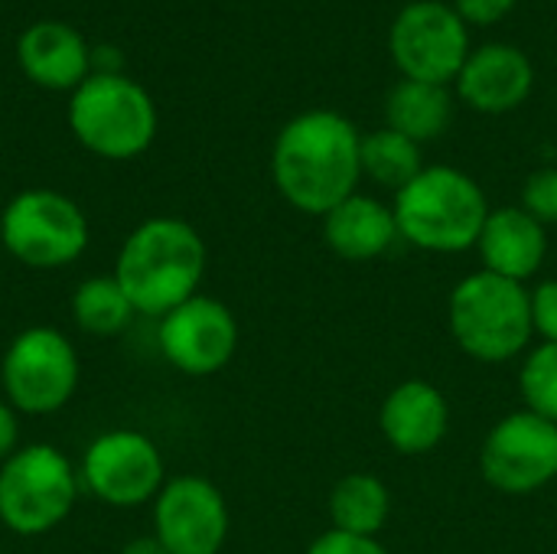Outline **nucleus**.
<instances>
[{"mask_svg": "<svg viewBox=\"0 0 557 554\" xmlns=\"http://www.w3.org/2000/svg\"><path fill=\"white\" fill-rule=\"evenodd\" d=\"M516 0H454V10L463 16L467 26H493L509 16Z\"/></svg>", "mask_w": 557, "mask_h": 554, "instance_id": "nucleus-27", "label": "nucleus"}, {"mask_svg": "<svg viewBox=\"0 0 557 554\" xmlns=\"http://www.w3.org/2000/svg\"><path fill=\"white\" fill-rule=\"evenodd\" d=\"M362 134L330 108H313L290 118L271 147V180L277 193L307 216H326L349 199L362 180Z\"/></svg>", "mask_w": 557, "mask_h": 554, "instance_id": "nucleus-1", "label": "nucleus"}, {"mask_svg": "<svg viewBox=\"0 0 557 554\" xmlns=\"http://www.w3.org/2000/svg\"><path fill=\"white\" fill-rule=\"evenodd\" d=\"M228 529V503L206 477H173L153 500V539L170 554H219Z\"/></svg>", "mask_w": 557, "mask_h": 554, "instance_id": "nucleus-13", "label": "nucleus"}, {"mask_svg": "<svg viewBox=\"0 0 557 554\" xmlns=\"http://www.w3.org/2000/svg\"><path fill=\"white\" fill-rule=\"evenodd\" d=\"M134 313L137 310L131 307V300L121 291V284L114 281V274L88 278L72 294V320L88 336H117L134 320Z\"/></svg>", "mask_w": 557, "mask_h": 554, "instance_id": "nucleus-22", "label": "nucleus"}, {"mask_svg": "<svg viewBox=\"0 0 557 554\" xmlns=\"http://www.w3.org/2000/svg\"><path fill=\"white\" fill-rule=\"evenodd\" d=\"M532 297V327L542 343H557V278H548L529 291Z\"/></svg>", "mask_w": 557, "mask_h": 554, "instance_id": "nucleus-25", "label": "nucleus"}, {"mask_svg": "<svg viewBox=\"0 0 557 554\" xmlns=\"http://www.w3.org/2000/svg\"><path fill=\"white\" fill-rule=\"evenodd\" d=\"M483 271L525 284L535 278L548 255V232L522 206L490 209V219L476 242Z\"/></svg>", "mask_w": 557, "mask_h": 554, "instance_id": "nucleus-17", "label": "nucleus"}, {"mask_svg": "<svg viewBox=\"0 0 557 554\" xmlns=\"http://www.w3.org/2000/svg\"><path fill=\"white\" fill-rule=\"evenodd\" d=\"M20 451V411L10 402H0V464Z\"/></svg>", "mask_w": 557, "mask_h": 554, "instance_id": "nucleus-28", "label": "nucleus"}, {"mask_svg": "<svg viewBox=\"0 0 557 554\" xmlns=\"http://www.w3.org/2000/svg\"><path fill=\"white\" fill-rule=\"evenodd\" d=\"M379 428L395 454L424 457L437 451L450 431V402L434 382L424 379L398 382L382 398Z\"/></svg>", "mask_w": 557, "mask_h": 554, "instance_id": "nucleus-14", "label": "nucleus"}, {"mask_svg": "<svg viewBox=\"0 0 557 554\" xmlns=\"http://www.w3.org/2000/svg\"><path fill=\"white\" fill-rule=\"evenodd\" d=\"M78 470L52 444H26L0 464V522L23 539L52 532L78 500Z\"/></svg>", "mask_w": 557, "mask_h": 554, "instance_id": "nucleus-6", "label": "nucleus"}, {"mask_svg": "<svg viewBox=\"0 0 557 554\" xmlns=\"http://www.w3.org/2000/svg\"><path fill=\"white\" fill-rule=\"evenodd\" d=\"M522 408L557 424V343H539L525 353L519 369Z\"/></svg>", "mask_w": 557, "mask_h": 554, "instance_id": "nucleus-23", "label": "nucleus"}, {"mask_svg": "<svg viewBox=\"0 0 557 554\" xmlns=\"http://www.w3.org/2000/svg\"><path fill=\"white\" fill-rule=\"evenodd\" d=\"M157 346L176 372L193 379L215 376L238 349V320L222 300L196 294L160 317Z\"/></svg>", "mask_w": 557, "mask_h": 554, "instance_id": "nucleus-12", "label": "nucleus"}, {"mask_svg": "<svg viewBox=\"0 0 557 554\" xmlns=\"http://www.w3.org/2000/svg\"><path fill=\"white\" fill-rule=\"evenodd\" d=\"M323 238L336 258L352 264L375 261L388 255L395 242H401L392 206L366 193H352L323 216Z\"/></svg>", "mask_w": 557, "mask_h": 554, "instance_id": "nucleus-18", "label": "nucleus"}, {"mask_svg": "<svg viewBox=\"0 0 557 554\" xmlns=\"http://www.w3.org/2000/svg\"><path fill=\"white\" fill-rule=\"evenodd\" d=\"M359 163H362V176H369L372 183L395 189V193L405 189L424 170L421 144H414L411 137H405L392 127L362 134Z\"/></svg>", "mask_w": 557, "mask_h": 554, "instance_id": "nucleus-21", "label": "nucleus"}, {"mask_svg": "<svg viewBox=\"0 0 557 554\" xmlns=\"http://www.w3.org/2000/svg\"><path fill=\"white\" fill-rule=\"evenodd\" d=\"M483 480L506 496H529L557 480V424L525 408L499 418L480 447Z\"/></svg>", "mask_w": 557, "mask_h": 554, "instance_id": "nucleus-11", "label": "nucleus"}, {"mask_svg": "<svg viewBox=\"0 0 557 554\" xmlns=\"http://www.w3.org/2000/svg\"><path fill=\"white\" fill-rule=\"evenodd\" d=\"M388 52L401 78L450 85L470 56V29L454 3L414 0L392 20Z\"/></svg>", "mask_w": 557, "mask_h": 554, "instance_id": "nucleus-9", "label": "nucleus"}, {"mask_svg": "<svg viewBox=\"0 0 557 554\" xmlns=\"http://www.w3.org/2000/svg\"><path fill=\"white\" fill-rule=\"evenodd\" d=\"M20 72L49 91H75L91 75V49L85 36L62 20H39L16 39Z\"/></svg>", "mask_w": 557, "mask_h": 554, "instance_id": "nucleus-16", "label": "nucleus"}, {"mask_svg": "<svg viewBox=\"0 0 557 554\" xmlns=\"http://www.w3.org/2000/svg\"><path fill=\"white\" fill-rule=\"evenodd\" d=\"M330 522L349 535L379 539L392 516V493L375 473H346L330 490Z\"/></svg>", "mask_w": 557, "mask_h": 554, "instance_id": "nucleus-20", "label": "nucleus"}, {"mask_svg": "<svg viewBox=\"0 0 557 554\" xmlns=\"http://www.w3.org/2000/svg\"><path fill=\"white\" fill-rule=\"evenodd\" d=\"M69 127L88 153L134 160L157 137V104L124 72H91L69 98Z\"/></svg>", "mask_w": 557, "mask_h": 554, "instance_id": "nucleus-5", "label": "nucleus"}, {"mask_svg": "<svg viewBox=\"0 0 557 554\" xmlns=\"http://www.w3.org/2000/svg\"><path fill=\"white\" fill-rule=\"evenodd\" d=\"M454 343L476 362H509L529 353L535 336L529 287L490 271L467 274L447 300Z\"/></svg>", "mask_w": 557, "mask_h": 554, "instance_id": "nucleus-4", "label": "nucleus"}, {"mask_svg": "<svg viewBox=\"0 0 557 554\" xmlns=\"http://www.w3.org/2000/svg\"><path fill=\"white\" fill-rule=\"evenodd\" d=\"M0 554H3V552H0Z\"/></svg>", "mask_w": 557, "mask_h": 554, "instance_id": "nucleus-30", "label": "nucleus"}, {"mask_svg": "<svg viewBox=\"0 0 557 554\" xmlns=\"http://www.w3.org/2000/svg\"><path fill=\"white\" fill-rule=\"evenodd\" d=\"M401 242L431 255H460L476 248L490 219L483 186L457 167H424L392 202Z\"/></svg>", "mask_w": 557, "mask_h": 554, "instance_id": "nucleus-3", "label": "nucleus"}, {"mask_svg": "<svg viewBox=\"0 0 557 554\" xmlns=\"http://www.w3.org/2000/svg\"><path fill=\"white\" fill-rule=\"evenodd\" d=\"M206 261V242L189 222L153 216L124 238L114 258V281L137 313L160 320L199 294Z\"/></svg>", "mask_w": 557, "mask_h": 554, "instance_id": "nucleus-2", "label": "nucleus"}, {"mask_svg": "<svg viewBox=\"0 0 557 554\" xmlns=\"http://www.w3.org/2000/svg\"><path fill=\"white\" fill-rule=\"evenodd\" d=\"M307 554H392L379 539L369 535H349L339 529H326L323 535H317L310 542Z\"/></svg>", "mask_w": 557, "mask_h": 554, "instance_id": "nucleus-26", "label": "nucleus"}, {"mask_svg": "<svg viewBox=\"0 0 557 554\" xmlns=\"http://www.w3.org/2000/svg\"><path fill=\"white\" fill-rule=\"evenodd\" d=\"M535 88V65L519 46L490 42L470 49L460 75L457 95L480 114H506L525 104Z\"/></svg>", "mask_w": 557, "mask_h": 554, "instance_id": "nucleus-15", "label": "nucleus"}, {"mask_svg": "<svg viewBox=\"0 0 557 554\" xmlns=\"http://www.w3.org/2000/svg\"><path fill=\"white\" fill-rule=\"evenodd\" d=\"M385 127L411 137L414 144L437 140L454 121V95L450 85L411 82L401 78L385 101Z\"/></svg>", "mask_w": 557, "mask_h": 554, "instance_id": "nucleus-19", "label": "nucleus"}, {"mask_svg": "<svg viewBox=\"0 0 557 554\" xmlns=\"http://www.w3.org/2000/svg\"><path fill=\"white\" fill-rule=\"evenodd\" d=\"M88 235L82 206L59 189H23L0 212V242L7 255L36 271H55L78 261L88 248Z\"/></svg>", "mask_w": 557, "mask_h": 554, "instance_id": "nucleus-7", "label": "nucleus"}, {"mask_svg": "<svg viewBox=\"0 0 557 554\" xmlns=\"http://www.w3.org/2000/svg\"><path fill=\"white\" fill-rule=\"evenodd\" d=\"M82 487L114 506V509H137L144 503H153L157 493L166 483V464L153 438L144 431H104L98 434L78 464Z\"/></svg>", "mask_w": 557, "mask_h": 554, "instance_id": "nucleus-10", "label": "nucleus"}, {"mask_svg": "<svg viewBox=\"0 0 557 554\" xmlns=\"http://www.w3.org/2000/svg\"><path fill=\"white\" fill-rule=\"evenodd\" d=\"M532 219H539L545 229L557 225V167H542L522 183V202Z\"/></svg>", "mask_w": 557, "mask_h": 554, "instance_id": "nucleus-24", "label": "nucleus"}, {"mask_svg": "<svg viewBox=\"0 0 557 554\" xmlns=\"http://www.w3.org/2000/svg\"><path fill=\"white\" fill-rule=\"evenodd\" d=\"M7 402L23 415H52L78 389V353L55 327H26L16 333L0 362Z\"/></svg>", "mask_w": 557, "mask_h": 554, "instance_id": "nucleus-8", "label": "nucleus"}, {"mask_svg": "<svg viewBox=\"0 0 557 554\" xmlns=\"http://www.w3.org/2000/svg\"><path fill=\"white\" fill-rule=\"evenodd\" d=\"M121 554H170L153 535H140V539H134V542H127Z\"/></svg>", "mask_w": 557, "mask_h": 554, "instance_id": "nucleus-29", "label": "nucleus"}]
</instances>
